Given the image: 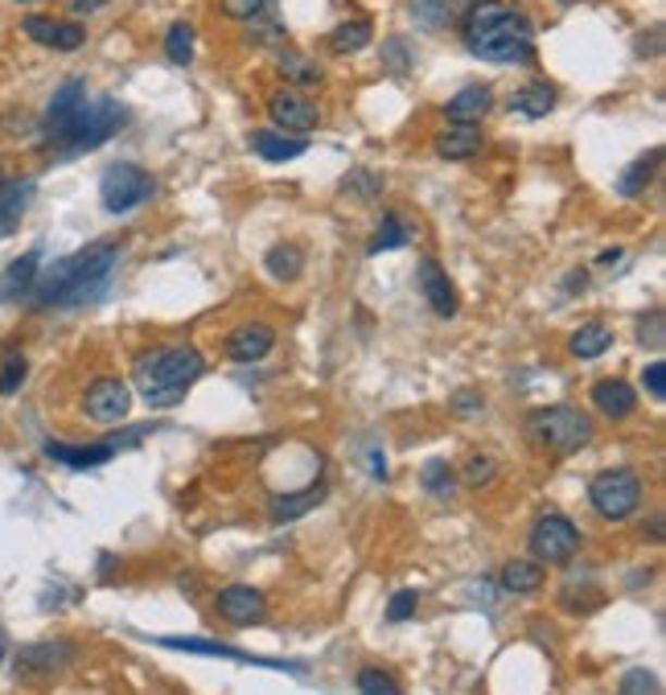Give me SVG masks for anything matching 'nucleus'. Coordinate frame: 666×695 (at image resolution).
<instances>
[{"label":"nucleus","mask_w":666,"mask_h":695,"mask_svg":"<svg viewBox=\"0 0 666 695\" xmlns=\"http://www.w3.org/2000/svg\"><path fill=\"white\" fill-rule=\"evenodd\" d=\"M152 433L148 424H140V429H124V433H111L103 436V440H95V445H58V440H50L46 445V457L50 461H62V466H71V470H91V466H103V461H111L120 449H132L136 440H145V436Z\"/></svg>","instance_id":"nucleus-8"},{"label":"nucleus","mask_w":666,"mask_h":695,"mask_svg":"<svg viewBox=\"0 0 666 695\" xmlns=\"http://www.w3.org/2000/svg\"><path fill=\"white\" fill-rule=\"evenodd\" d=\"M407 244H411V226H407L404 219L395 214V210H387L367 251H370V256H383V251H399V247H407Z\"/></svg>","instance_id":"nucleus-31"},{"label":"nucleus","mask_w":666,"mask_h":695,"mask_svg":"<svg viewBox=\"0 0 666 695\" xmlns=\"http://www.w3.org/2000/svg\"><path fill=\"white\" fill-rule=\"evenodd\" d=\"M658 165H663V149H650L646 157H638V161H633V165L621 173V182H617V194H621V198H638V194H642V189L654 182Z\"/></svg>","instance_id":"nucleus-27"},{"label":"nucleus","mask_w":666,"mask_h":695,"mask_svg":"<svg viewBox=\"0 0 666 695\" xmlns=\"http://www.w3.org/2000/svg\"><path fill=\"white\" fill-rule=\"evenodd\" d=\"M124 124H128L124 103H115L111 95H99V99H83L66 120H58L54 128H46V140L62 157H78V152H91L99 145H108Z\"/></svg>","instance_id":"nucleus-4"},{"label":"nucleus","mask_w":666,"mask_h":695,"mask_svg":"<svg viewBox=\"0 0 666 695\" xmlns=\"http://www.w3.org/2000/svg\"><path fill=\"white\" fill-rule=\"evenodd\" d=\"M21 4H34V0H21Z\"/></svg>","instance_id":"nucleus-50"},{"label":"nucleus","mask_w":666,"mask_h":695,"mask_svg":"<svg viewBox=\"0 0 666 695\" xmlns=\"http://www.w3.org/2000/svg\"><path fill=\"white\" fill-rule=\"evenodd\" d=\"M420 288H424V297L436 318H444V321L457 318V293H453V284H448V272H444L436 260L420 263Z\"/></svg>","instance_id":"nucleus-18"},{"label":"nucleus","mask_w":666,"mask_h":695,"mask_svg":"<svg viewBox=\"0 0 666 695\" xmlns=\"http://www.w3.org/2000/svg\"><path fill=\"white\" fill-rule=\"evenodd\" d=\"M108 0H71V13L74 17H91L95 9H103Z\"/></svg>","instance_id":"nucleus-47"},{"label":"nucleus","mask_w":666,"mask_h":695,"mask_svg":"<svg viewBox=\"0 0 666 695\" xmlns=\"http://www.w3.org/2000/svg\"><path fill=\"white\" fill-rule=\"evenodd\" d=\"M25 358L21 355H9L4 358V367H0V395H17L21 392V383H25Z\"/></svg>","instance_id":"nucleus-37"},{"label":"nucleus","mask_w":666,"mask_h":695,"mask_svg":"<svg viewBox=\"0 0 666 695\" xmlns=\"http://www.w3.org/2000/svg\"><path fill=\"white\" fill-rule=\"evenodd\" d=\"M481 408H485V399H481L478 392H457L453 399H448V412L461 415V420H469V415H478Z\"/></svg>","instance_id":"nucleus-41"},{"label":"nucleus","mask_w":666,"mask_h":695,"mask_svg":"<svg viewBox=\"0 0 666 695\" xmlns=\"http://www.w3.org/2000/svg\"><path fill=\"white\" fill-rule=\"evenodd\" d=\"M465 0H407V13L420 29H441L453 17H461Z\"/></svg>","instance_id":"nucleus-25"},{"label":"nucleus","mask_w":666,"mask_h":695,"mask_svg":"<svg viewBox=\"0 0 666 695\" xmlns=\"http://www.w3.org/2000/svg\"><path fill=\"white\" fill-rule=\"evenodd\" d=\"M370 38H374V25L367 17H354V21H342L337 29L330 34V50L333 54H358V50H367Z\"/></svg>","instance_id":"nucleus-28"},{"label":"nucleus","mask_w":666,"mask_h":695,"mask_svg":"<svg viewBox=\"0 0 666 695\" xmlns=\"http://www.w3.org/2000/svg\"><path fill=\"white\" fill-rule=\"evenodd\" d=\"M206 375V358L198 346H169L157 355L136 358V387L145 395V404L152 412L161 408H177L185 399V392Z\"/></svg>","instance_id":"nucleus-3"},{"label":"nucleus","mask_w":666,"mask_h":695,"mask_svg":"<svg viewBox=\"0 0 666 695\" xmlns=\"http://www.w3.org/2000/svg\"><path fill=\"white\" fill-rule=\"evenodd\" d=\"M564 4H572V0H564Z\"/></svg>","instance_id":"nucleus-51"},{"label":"nucleus","mask_w":666,"mask_h":695,"mask_svg":"<svg viewBox=\"0 0 666 695\" xmlns=\"http://www.w3.org/2000/svg\"><path fill=\"white\" fill-rule=\"evenodd\" d=\"M263 268L276 276V281H296L300 276V268H305V251L293 244H276L268 256H263Z\"/></svg>","instance_id":"nucleus-34"},{"label":"nucleus","mask_w":666,"mask_h":695,"mask_svg":"<svg viewBox=\"0 0 666 695\" xmlns=\"http://www.w3.org/2000/svg\"><path fill=\"white\" fill-rule=\"evenodd\" d=\"M354 683H358V692L362 695H395L399 692V683H395L387 671H379V667H362Z\"/></svg>","instance_id":"nucleus-36"},{"label":"nucleus","mask_w":666,"mask_h":695,"mask_svg":"<svg viewBox=\"0 0 666 695\" xmlns=\"http://www.w3.org/2000/svg\"><path fill=\"white\" fill-rule=\"evenodd\" d=\"M268 115H272V124L284 132H296V136H305V132L317 128V108L305 99L300 91H272L268 95Z\"/></svg>","instance_id":"nucleus-13"},{"label":"nucleus","mask_w":666,"mask_h":695,"mask_svg":"<svg viewBox=\"0 0 666 695\" xmlns=\"http://www.w3.org/2000/svg\"><path fill=\"white\" fill-rule=\"evenodd\" d=\"M37 268H41V251H37V247L9 263V268L0 272V301L4 305L25 301V297H29V288H34V281H37Z\"/></svg>","instance_id":"nucleus-16"},{"label":"nucleus","mask_w":666,"mask_h":695,"mask_svg":"<svg viewBox=\"0 0 666 695\" xmlns=\"http://www.w3.org/2000/svg\"><path fill=\"white\" fill-rule=\"evenodd\" d=\"M416 609H420V593H416V588H399V593L387 601V621L416 618Z\"/></svg>","instance_id":"nucleus-38"},{"label":"nucleus","mask_w":666,"mask_h":695,"mask_svg":"<svg viewBox=\"0 0 666 695\" xmlns=\"http://www.w3.org/2000/svg\"><path fill=\"white\" fill-rule=\"evenodd\" d=\"M120 263V247L115 244H91L74 256H62L54 260L46 272H37L34 297L41 309H78V305H95L111 284V272Z\"/></svg>","instance_id":"nucleus-1"},{"label":"nucleus","mask_w":666,"mask_h":695,"mask_svg":"<svg viewBox=\"0 0 666 695\" xmlns=\"http://www.w3.org/2000/svg\"><path fill=\"white\" fill-rule=\"evenodd\" d=\"M527 433H531L539 449L572 457L592 440V420L584 412L568 408V404H555V408H539V412L527 415Z\"/></svg>","instance_id":"nucleus-5"},{"label":"nucleus","mask_w":666,"mask_h":695,"mask_svg":"<svg viewBox=\"0 0 666 695\" xmlns=\"http://www.w3.org/2000/svg\"><path fill=\"white\" fill-rule=\"evenodd\" d=\"M589 502L601 519H609V523H626L629 514L638 510V502H642V477H638L633 470L596 473V477H592V486H589Z\"/></svg>","instance_id":"nucleus-7"},{"label":"nucleus","mask_w":666,"mask_h":695,"mask_svg":"<svg viewBox=\"0 0 666 695\" xmlns=\"http://www.w3.org/2000/svg\"><path fill=\"white\" fill-rule=\"evenodd\" d=\"M658 687H663V683H658V679L650 675V671H626V675H621V692H626V695H638V692H658Z\"/></svg>","instance_id":"nucleus-44"},{"label":"nucleus","mask_w":666,"mask_h":695,"mask_svg":"<svg viewBox=\"0 0 666 695\" xmlns=\"http://www.w3.org/2000/svg\"><path fill=\"white\" fill-rule=\"evenodd\" d=\"M424 486L432 489V494H448V489H453L448 461H428V466H424Z\"/></svg>","instance_id":"nucleus-40"},{"label":"nucleus","mask_w":666,"mask_h":695,"mask_svg":"<svg viewBox=\"0 0 666 695\" xmlns=\"http://www.w3.org/2000/svg\"><path fill=\"white\" fill-rule=\"evenodd\" d=\"M432 149L441 152L444 161H469L485 149V136H481L478 124H448V132H441L432 140Z\"/></svg>","instance_id":"nucleus-20"},{"label":"nucleus","mask_w":666,"mask_h":695,"mask_svg":"<svg viewBox=\"0 0 666 695\" xmlns=\"http://www.w3.org/2000/svg\"><path fill=\"white\" fill-rule=\"evenodd\" d=\"M490 108H494V91L481 87V83H469V87H461V91L444 103V120H448V124H478Z\"/></svg>","instance_id":"nucleus-19"},{"label":"nucleus","mask_w":666,"mask_h":695,"mask_svg":"<svg viewBox=\"0 0 666 695\" xmlns=\"http://www.w3.org/2000/svg\"><path fill=\"white\" fill-rule=\"evenodd\" d=\"M161 646H173V650H189V655H219L231 658V662H251V667H276V671H305L300 662H284V658H259V655H243L235 646H222V642L210 638H157Z\"/></svg>","instance_id":"nucleus-15"},{"label":"nucleus","mask_w":666,"mask_h":695,"mask_svg":"<svg viewBox=\"0 0 666 695\" xmlns=\"http://www.w3.org/2000/svg\"><path fill=\"white\" fill-rule=\"evenodd\" d=\"M370 473H374V482H387V461H383V452L379 449L370 452Z\"/></svg>","instance_id":"nucleus-48"},{"label":"nucleus","mask_w":666,"mask_h":695,"mask_svg":"<svg viewBox=\"0 0 666 695\" xmlns=\"http://www.w3.org/2000/svg\"><path fill=\"white\" fill-rule=\"evenodd\" d=\"M222 346H226V358H235V362H263L276 346V330L263 321H247L239 330H231Z\"/></svg>","instance_id":"nucleus-14"},{"label":"nucleus","mask_w":666,"mask_h":695,"mask_svg":"<svg viewBox=\"0 0 666 695\" xmlns=\"http://www.w3.org/2000/svg\"><path fill=\"white\" fill-rule=\"evenodd\" d=\"M638 338H642V346L650 342V350H663V313H650V330L638 325Z\"/></svg>","instance_id":"nucleus-45"},{"label":"nucleus","mask_w":666,"mask_h":695,"mask_svg":"<svg viewBox=\"0 0 666 695\" xmlns=\"http://www.w3.org/2000/svg\"><path fill=\"white\" fill-rule=\"evenodd\" d=\"M25 38L46 46V50H58V54H74L83 41H87V29L78 21H54V17H25L21 21Z\"/></svg>","instance_id":"nucleus-12"},{"label":"nucleus","mask_w":666,"mask_h":695,"mask_svg":"<svg viewBox=\"0 0 666 695\" xmlns=\"http://www.w3.org/2000/svg\"><path fill=\"white\" fill-rule=\"evenodd\" d=\"M502 588L515 597H531L543 588V564L539 560H510L502 568Z\"/></svg>","instance_id":"nucleus-26"},{"label":"nucleus","mask_w":666,"mask_h":695,"mask_svg":"<svg viewBox=\"0 0 666 695\" xmlns=\"http://www.w3.org/2000/svg\"><path fill=\"white\" fill-rule=\"evenodd\" d=\"M165 54H169V62H173V66H189V62H194V29H189L185 21L169 25Z\"/></svg>","instance_id":"nucleus-35"},{"label":"nucleus","mask_w":666,"mask_h":695,"mask_svg":"<svg viewBox=\"0 0 666 695\" xmlns=\"http://www.w3.org/2000/svg\"><path fill=\"white\" fill-rule=\"evenodd\" d=\"M531 556L539 564H568L576 551H580V531H576L572 519L564 514H543L531 526Z\"/></svg>","instance_id":"nucleus-9"},{"label":"nucleus","mask_w":666,"mask_h":695,"mask_svg":"<svg viewBox=\"0 0 666 695\" xmlns=\"http://www.w3.org/2000/svg\"><path fill=\"white\" fill-rule=\"evenodd\" d=\"M650 535L663 544V514H654V519H650Z\"/></svg>","instance_id":"nucleus-49"},{"label":"nucleus","mask_w":666,"mask_h":695,"mask_svg":"<svg viewBox=\"0 0 666 695\" xmlns=\"http://www.w3.org/2000/svg\"><path fill=\"white\" fill-rule=\"evenodd\" d=\"M346 182H358L362 198H374V194H379V186H383V182H379V173H370V170H354Z\"/></svg>","instance_id":"nucleus-46"},{"label":"nucleus","mask_w":666,"mask_h":695,"mask_svg":"<svg viewBox=\"0 0 666 695\" xmlns=\"http://www.w3.org/2000/svg\"><path fill=\"white\" fill-rule=\"evenodd\" d=\"M128 408H132V392L124 378L115 375H103L95 378L91 387H87V395H83V412H87V420H95V424H124L128 420Z\"/></svg>","instance_id":"nucleus-10"},{"label":"nucleus","mask_w":666,"mask_h":695,"mask_svg":"<svg viewBox=\"0 0 666 695\" xmlns=\"http://www.w3.org/2000/svg\"><path fill=\"white\" fill-rule=\"evenodd\" d=\"M609 346H613V330L609 325H601V321L580 325L572 338H568V350H572L576 358H601Z\"/></svg>","instance_id":"nucleus-30"},{"label":"nucleus","mask_w":666,"mask_h":695,"mask_svg":"<svg viewBox=\"0 0 666 695\" xmlns=\"http://www.w3.org/2000/svg\"><path fill=\"white\" fill-rule=\"evenodd\" d=\"M0 177H4V173H0Z\"/></svg>","instance_id":"nucleus-52"},{"label":"nucleus","mask_w":666,"mask_h":695,"mask_svg":"<svg viewBox=\"0 0 666 695\" xmlns=\"http://www.w3.org/2000/svg\"><path fill=\"white\" fill-rule=\"evenodd\" d=\"M383 58H387L391 75H404L407 66H411V54H407V41L404 38H391L387 50H383Z\"/></svg>","instance_id":"nucleus-43"},{"label":"nucleus","mask_w":666,"mask_h":695,"mask_svg":"<svg viewBox=\"0 0 666 695\" xmlns=\"http://www.w3.org/2000/svg\"><path fill=\"white\" fill-rule=\"evenodd\" d=\"M29 198H34V182H25V177H0V235H13V231H17Z\"/></svg>","instance_id":"nucleus-22"},{"label":"nucleus","mask_w":666,"mask_h":695,"mask_svg":"<svg viewBox=\"0 0 666 695\" xmlns=\"http://www.w3.org/2000/svg\"><path fill=\"white\" fill-rule=\"evenodd\" d=\"M555 108V87L552 83H527L522 91H515L510 99V112L531 115V120H543V115Z\"/></svg>","instance_id":"nucleus-29"},{"label":"nucleus","mask_w":666,"mask_h":695,"mask_svg":"<svg viewBox=\"0 0 666 695\" xmlns=\"http://www.w3.org/2000/svg\"><path fill=\"white\" fill-rule=\"evenodd\" d=\"M214 609H219L222 621H231V625H256L263 621L268 613V597L251 588V584H226L219 588V597H214Z\"/></svg>","instance_id":"nucleus-11"},{"label":"nucleus","mask_w":666,"mask_h":695,"mask_svg":"<svg viewBox=\"0 0 666 695\" xmlns=\"http://www.w3.org/2000/svg\"><path fill=\"white\" fill-rule=\"evenodd\" d=\"M251 149L272 161V165H284V161H296L309 152V136H296V132H251Z\"/></svg>","instance_id":"nucleus-17"},{"label":"nucleus","mask_w":666,"mask_h":695,"mask_svg":"<svg viewBox=\"0 0 666 695\" xmlns=\"http://www.w3.org/2000/svg\"><path fill=\"white\" fill-rule=\"evenodd\" d=\"M152 194H157L152 173L132 165V161L108 165V170H103V182H99V202H103L108 214H128V210L145 207Z\"/></svg>","instance_id":"nucleus-6"},{"label":"nucleus","mask_w":666,"mask_h":695,"mask_svg":"<svg viewBox=\"0 0 666 695\" xmlns=\"http://www.w3.org/2000/svg\"><path fill=\"white\" fill-rule=\"evenodd\" d=\"M321 502H325V486H309V489H300V494H280V498H272L268 510H272L276 523H293L300 514L317 510Z\"/></svg>","instance_id":"nucleus-23"},{"label":"nucleus","mask_w":666,"mask_h":695,"mask_svg":"<svg viewBox=\"0 0 666 695\" xmlns=\"http://www.w3.org/2000/svg\"><path fill=\"white\" fill-rule=\"evenodd\" d=\"M592 404H596V412H605L609 420H626V415L638 412V392L629 387L626 378H601L592 387Z\"/></svg>","instance_id":"nucleus-21"},{"label":"nucleus","mask_w":666,"mask_h":695,"mask_svg":"<svg viewBox=\"0 0 666 695\" xmlns=\"http://www.w3.org/2000/svg\"><path fill=\"white\" fill-rule=\"evenodd\" d=\"M494 473H498V461H494V457H478V452H473V457L465 461L461 477L469 482V486H485Z\"/></svg>","instance_id":"nucleus-39"},{"label":"nucleus","mask_w":666,"mask_h":695,"mask_svg":"<svg viewBox=\"0 0 666 695\" xmlns=\"http://www.w3.org/2000/svg\"><path fill=\"white\" fill-rule=\"evenodd\" d=\"M461 38L469 54L494 66H527L535 62V38L531 21L506 0H473L461 9Z\"/></svg>","instance_id":"nucleus-2"},{"label":"nucleus","mask_w":666,"mask_h":695,"mask_svg":"<svg viewBox=\"0 0 666 695\" xmlns=\"http://www.w3.org/2000/svg\"><path fill=\"white\" fill-rule=\"evenodd\" d=\"M222 13L247 25H263L276 29V0H222Z\"/></svg>","instance_id":"nucleus-32"},{"label":"nucleus","mask_w":666,"mask_h":695,"mask_svg":"<svg viewBox=\"0 0 666 695\" xmlns=\"http://www.w3.org/2000/svg\"><path fill=\"white\" fill-rule=\"evenodd\" d=\"M83 99H87V91H83V78H66V83H62V87L54 91V99H50V108H46V120H41V124H46V128H54L58 120H66V115H71L74 108L83 103Z\"/></svg>","instance_id":"nucleus-33"},{"label":"nucleus","mask_w":666,"mask_h":695,"mask_svg":"<svg viewBox=\"0 0 666 695\" xmlns=\"http://www.w3.org/2000/svg\"><path fill=\"white\" fill-rule=\"evenodd\" d=\"M642 387H646V392L654 395L658 404L666 399V367H663V358H658V362H650L646 371H642Z\"/></svg>","instance_id":"nucleus-42"},{"label":"nucleus","mask_w":666,"mask_h":695,"mask_svg":"<svg viewBox=\"0 0 666 695\" xmlns=\"http://www.w3.org/2000/svg\"><path fill=\"white\" fill-rule=\"evenodd\" d=\"M276 71L284 75V83H296V87H321V66H317L309 54L300 50H276Z\"/></svg>","instance_id":"nucleus-24"}]
</instances>
